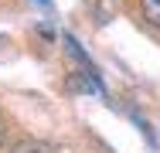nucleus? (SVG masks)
<instances>
[{"label":"nucleus","mask_w":160,"mask_h":153,"mask_svg":"<svg viewBox=\"0 0 160 153\" xmlns=\"http://www.w3.org/2000/svg\"><path fill=\"white\" fill-rule=\"evenodd\" d=\"M10 153H51V143H41V140H21L14 143Z\"/></svg>","instance_id":"nucleus-1"},{"label":"nucleus","mask_w":160,"mask_h":153,"mask_svg":"<svg viewBox=\"0 0 160 153\" xmlns=\"http://www.w3.org/2000/svg\"><path fill=\"white\" fill-rule=\"evenodd\" d=\"M3 133H7V122H3V116H0V140H3Z\"/></svg>","instance_id":"nucleus-3"},{"label":"nucleus","mask_w":160,"mask_h":153,"mask_svg":"<svg viewBox=\"0 0 160 153\" xmlns=\"http://www.w3.org/2000/svg\"><path fill=\"white\" fill-rule=\"evenodd\" d=\"M41 3H48V0H41Z\"/></svg>","instance_id":"nucleus-4"},{"label":"nucleus","mask_w":160,"mask_h":153,"mask_svg":"<svg viewBox=\"0 0 160 153\" xmlns=\"http://www.w3.org/2000/svg\"><path fill=\"white\" fill-rule=\"evenodd\" d=\"M143 17L153 27H160V0H143Z\"/></svg>","instance_id":"nucleus-2"}]
</instances>
